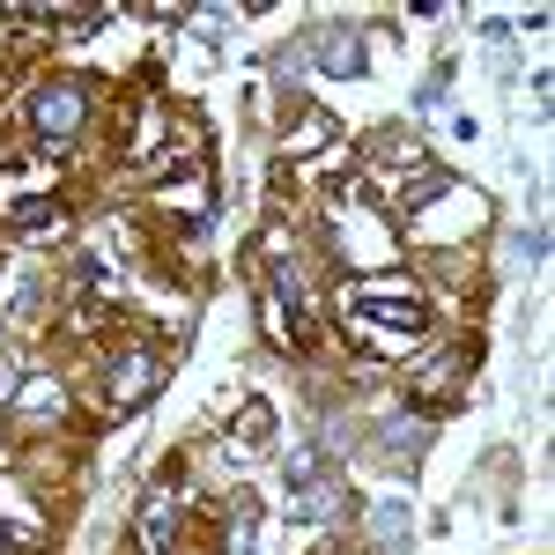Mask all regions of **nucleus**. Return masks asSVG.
I'll list each match as a JSON object with an SVG mask.
<instances>
[{"instance_id":"nucleus-2","label":"nucleus","mask_w":555,"mask_h":555,"mask_svg":"<svg viewBox=\"0 0 555 555\" xmlns=\"http://www.w3.org/2000/svg\"><path fill=\"white\" fill-rule=\"evenodd\" d=\"M82 119H89V89L75 82V75H60V82H44L38 96H30V127H38V141H75L82 133Z\"/></svg>"},{"instance_id":"nucleus-7","label":"nucleus","mask_w":555,"mask_h":555,"mask_svg":"<svg viewBox=\"0 0 555 555\" xmlns=\"http://www.w3.org/2000/svg\"><path fill=\"white\" fill-rule=\"evenodd\" d=\"M378 452L392 460V467H415L429 452V415H392V423L378 429Z\"/></svg>"},{"instance_id":"nucleus-3","label":"nucleus","mask_w":555,"mask_h":555,"mask_svg":"<svg viewBox=\"0 0 555 555\" xmlns=\"http://www.w3.org/2000/svg\"><path fill=\"white\" fill-rule=\"evenodd\" d=\"M311 52H319V67H326L334 82H356V75L371 67V44L356 38V23H319V38H311Z\"/></svg>"},{"instance_id":"nucleus-1","label":"nucleus","mask_w":555,"mask_h":555,"mask_svg":"<svg viewBox=\"0 0 555 555\" xmlns=\"http://www.w3.org/2000/svg\"><path fill=\"white\" fill-rule=\"evenodd\" d=\"M429 334V311L415 297V282L385 274V282H363L348 289V341L371 348V356H408V348Z\"/></svg>"},{"instance_id":"nucleus-6","label":"nucleus","mask_w":555,"mask_h":555,"mask_svg":"<svg viewBox=\"0 0 555 555\" xmlns=\"http://www.w3.org/2000/svg\"><path fill=\"white\" fill-rule=\"evenodd\" d=\"M156 385H164L156 356H119V363H112V408H141Z\"/></svg>"},{"instance_id":"nucleus-11","label":"nucleus","mask_w":555,"mask_h":555,"mask_svg":"<svg viewBox=\"0 0 555 555\" xmlns=\"http://www.w3.org/2000/svg\"><path fill=\"white\" fill-rule=\"evenodd\" d=\"M23 415H67V392L52 378H38V385H23Z\"/></svg>"},{"instance_id":"nucleus-16","label":"nucleus","mask_w":555,"mask_h":555,"mask_svg":"<svg viewBox=\"0 0 555 555\" xmlns=\"http://www.w3.org/2000/svg\"><path fill=\"white\" fill-rule=\"evenodd\" d=\"M326 555H356V548H326Z\"/></svg>"},{"instance_id":"nucleus-12","label":"nucleus","mask_w":555,"mask_h":555,"mask_svg":"<svg viewBox=\"0 0 555 555\" xmlns=\"http://www.w3.org/2000/svg\"><path fill=\"white\" fill-rule=\"evenodd\" d=\"M149 548H156V555L171 548V496H164V489L149 496Z\"/></svg>"},{"instance_id":"nucleus-9","label":"nucleus","mask_w":555,"mask_h":555,"mask_svg":"<svg viewBox=\"0 0 555 555\" xmlns=\"http://www.w3.org/2000/svg\"><path fill=\"white\" fill-rule=\"evenodd\" d=\"M452 193H460V178H452V171H423V178H408V185H400V215L415 222L423 208H437V201H452Z\"/></svg>"},{"instance_id":"nucleus-8","label":"nucleus","mask_w":555,"mask_h":555,"mask_svg":"<svg viewBox=\"0 0 555 555\" xmlns=\"http://www.w3.org/2000/svg\"><path fill=\"white\" fill-rule=\"evenodd\" d=\"M363 526H371L378 555H400V548H408V533H415V512H408V496H378Z\"/></svg>"},{"instance_id":"nucleus-15","label":"nucleus","mask_w":555,"mask_h":555,"mask_svg":"<svg viewBox=\"0 0 555 555\" xmlns=\"http://www.w3.org/2000/svg\"><path fill=\"white\" fill-rule=\"evenodd\" d=\"M0 400H15V363L0 356Z\"/></svg>"},{"instance_id":"nucleus-10","label":"nucleus","mask_w":555,"mask_h":555,"mask_svg":"<svg viewBox=\"0 0 555 555\" xmlns=\"http://www.w3.org/2000/svg\"><path fill=\"white\" fill-rule=\"evenodd\" d=\"M8 222H15V230H60V201H44V193H30V201H23L15 215H8Z\"/></svg>"},{"instance_id":"nucleus-13","label":"nucleus","mask_w":555,"mask_h":555,"mask_svg":"<svg viewBox=\"0 0 555 555\" xmlns=\"http://www.w3.org/2000/svg\"><path fill=\"white\" fill-rule=\"evenodd\" d=\"M253 533H259V512L237 504V526H230V555H253Z\"/></svg>"},{"instance_id":"nucleus-4","label":"nucleus","mask_w":555,"mask_h":555,"mask_svg":"<svg viewBox=\"0 0 555 555\" xmlns=\"http://www.w3.org/2000/svg\"><path fill=\"white\" fill-rule=\"evenodd\" d=\"M289 512L304 518V526H326V518H341V474H304V481H289Z\"/></svg>"},{"instance_id":"nucleus-14","label":"nucleus","mask_w":555,"mask_h":555,"mask_svg":"<svg viewBox=\"0 0 555 555\" xmlns=\"http://www.w3.org/2000/svg\"><path fill=\"white\" fill-rule=\"evenodd\" d=\"M444 89H452V82H444V75H429V82H423V96H415V104H423V112H437V104H444Z\"/></svg>"},{"instance_id":"nucleus-5","label":"nucleus","mask_w":555,"mask_h":555,"mask_svg":"<svg viewBox=\"0 0 555 555\" xmlns=\"http://www.w3.org/2000/svg\"><path fill=\"white\" fill-rule=\"evenodd\" d=\"M222 444H230V460H259V452L274 444V408H267V400H245Z\"/></svg>"}]
</instances>
